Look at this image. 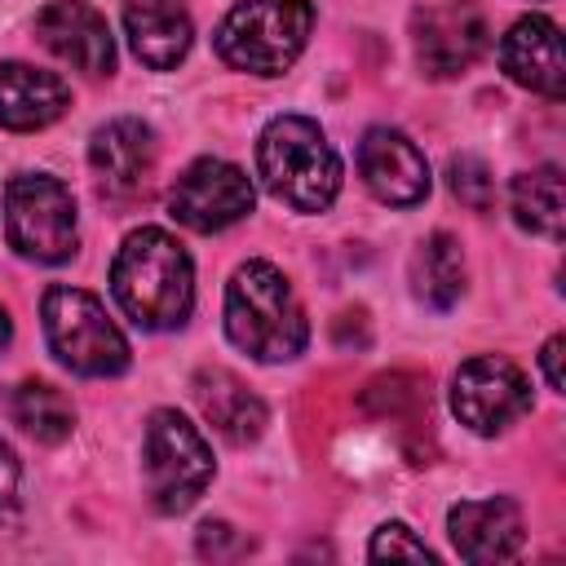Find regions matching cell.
<instances>
[{"instance_id":"1","label":"cell","mask_w":566,"mask_h":566,"mask_svg":"<svg viewBox=\"0 0 566 566\" xmlns=\"http://www.w3.org/2000/svg\"><path fill=\"white\" fill-rule=\"evenodd\" d=\"M111 292L119 310L146 332H172L190 318L195 305V265L190 252L159 226L133 230L111 265Z\"/></svg>"},{"instance_id":"2","label":"cell","mask_w":566,"mask_h":566,"mask_svg":"<svg viewBox=\"0 0 566 566\" xmlns=\"http://www.w3.org/2000/svg\"><path fill=\"white\" fill-rule=\"evenodd\" d=\"M226 336L256 363H287L305 349V310L270 261H243L226 283Z\"/></svg>"},{"instance_id":"3","label":"cell","mask_w":566,"mask_h":566,"mask_svg":"<svg viewBox=\"0 0 566 566\" xmlns=\"http://www.w3.org/2000/svg\"><path fill=\"white\" fill-rule=\"evenodd\" d=\"M256 172L265 190L296 212H323L340 195V177H345L327 133L305 115H274L261 128Z\"/></svg>"},{"instance_id":"4","label":"cell","mask_w":566,"mask_h":566,"mask_svg":"<svg viewBox=\"0 0 566 566\" xmlns=\"http://www.w3.org/2000/svg\"><path fill=\"white\" fill-rule=\"evenodd\" d=\"M314 27L310 0H239L217 27V57L248 75H283Z\"/></svg>"},{"instance_id":"5","label":"cell","mask_w":566,"mask_h":566,"mask_svg":"<svg viewBox=\"0 0 566 566\" xmlns=\"http://www.w3.org/2000/svg\"><path fill=\"white\" fill-rule=\"evenodd\" d=\"M40 318L44 340L62 367L80 376H119L128 367V340L93 292L53 283L40 301Z\"/></svg>"},{"instance_id":"6","label":"cell","mask_w":566,"mask_h":566,"mask_svg":"<svg viewBox=\"0 0 566 566\" xmlns=\"http://www.w3.org/2000/svg\"><path fill=\"white\" fill-rule=\"evenodd\" d=\"M142 469L150 504L159 513H186L212 482V447L181 411L159 407L146 420Z\"/></svg>"},{"instance_id":"7","label":"cell","mask_w":566,"mask_h":566,"mask_svg":"<svg viewBox=\"0 0 566 566\" xmlns=\"http://www.w3.org/2000/svg\"><path fill=\"white\" fill-rule=\"evenodd\" d=\"M4 234L27 261L57 265L75 256V199L49 172H18L4 186Z\"/></svg>"},{"instance_id":"8","label":"cell","mask_w":566,"mask_h":566,"mask_svg":"<svg viewBox=\"0 0 566 566\" xmlns=\"http://www.w3.org/2000/svg\"><path fill=\"white\" fill-rule=\"evenodd\" d=\"M411 44L424 75L451 80L486 53V13L473 0H424L411 9Z\"/></svg>"},{"instance_id":"9","label":"cell","mask_w":566,"mask_h":566,"mask_svg":"<svg viewBox=\"0 0 566 566\" xmlns=\"http://www.w3.org/2000/svg\"><path fill=\"white\" fill-rule=\"evenodd\" d=\"M451 407H455L460 424L491 438L531 411V385L517 363H509L500 354H478V358L460 363V371L451 380Z\"/></svg>"},{"instance_id":"10","label":"cell","mask_w":566,"mask_h":566,"mask_svg":"<svg viewBox=\"0 0 566 566\" xmlns=\"http://www.w3.org/2000/svg\"><path fill=\"white\" fill-rule=\"evenodd\" d=\"M168 212L195 234H217V230H226L252 212V181L230 159H212V155L195 159L172 181Z\"/></svg>"},{"instance_id":"11","label":"cell","mask_w":566,"mask_h":566,"mask_svg":"<svg viewBox=\"0 0 566 566\" xmlns=\"http://www.w3.org/2000/svg\"><path fill=\"white\" fill-rule=\"evenodd\" d=\"M358 172H363V186L380 203H394V208H411L429 195V164L420 146L402 128H389V124H376L363 133Z\"/></svg>"},{"instance_id":"12","label":"cell","mask_w":566,"mask_h":566,"mask_svg":"<svg viewBox=\"0 0 566 566\" xmlns=\"http://www.w3.org/2000/svg\"><path fill=\"white\" fill-rule=\"evenodd\" d=\"M35 35L53 57H62L66 66H75L84 75H111L115 71L111 27L84 0H49L35 13Z\"/></svg>"},{"instance_id":"13","label":"cell","mask_w":566,"mask_h":566,"mask_svg":"<svg viewBox=\"0 0 566 566\" xmlns=\"http://www.w3.org/2000/svg\"><path fill=\"white\" fill-rule=\"evenodd\" d=\"M447 531H451V544L464 562L473 566H486V562H509L522 553V539H526V522H522V509L504 495L495 500H460L451 504L447 513Z\"/></svg>"},{"instance_id":"14","label":"cell","mask_w":566,"mask_h":566,"mask_svg":"<svg viewBox=\"0 0 566 566\" xmlns=\"http://www.w3.org/2000/svg\"><path fill=\"white\" fill-rule=\"evenodd\" d=\"M88 164L102 181L106 195H133L150 181V168H155V133L150 124L133 119V115H119L111 124H102L88 142Z\"/></svg>"},{"instance_id":"15","label":"cell","mask_w":566,"mask_h":566,"mask_svg":"<svg viewBox=\"0 0 566 566\" xmlns=\"http://www.w3.org/2000/svg\"><path fill=\"white\" fill-rule=\"evenodd\" d=\"M500 62H504L509 80H517L531 93H544V97L566 93L562 35H557V22H548L539 13H526L509 27V35L500 40Z\"/></svg>"},{"instance_id":"16","label":"cell","mask_w":566,"mask_h":566,"mask_svg":"<svg viewBox=\"0 0 566 566\" xmlns=\"http://www.w3.org/2000/svg\"><path fill=\"white\" fill-rule=\"evenodd\" d=\"M124 31L133 53L150 71H172L195 40V22L186 0H128L124 4Z\"/></svg>"},{"instance_id":"17","label":"cell","mask_w":566,"mask_h":566,"mask_svg":"<svg viewBox=\"0 0 566 566\" xmlns=\"http://www.w3.org/2000/svg\"><path fill=\"white\" fill-rule=\"evenodd\" d=\"M71 106V88L62 75L27 66V62H4L0 66V124L13 133H35L62 119Z\"/></svg>"},{"instance_id":"18","label":"cell","mask_w":566,"mask_h":566,"mask_svg":"<svg viewBox=\"0 0 566 566\" xmlns=\"http://www.w3.org/2000/svg\"><path fill=\"white\" fill-rule=\"evenodd\" d=\"M195 402L203 420L234 447H248L265 433V402L226 367H203L195 376Z\"/></svg>"},{"instance_id":"19","label":"cell","mask_w":566,"mask_h":566,"mask_svg":"<svg viewBox=\"0 0 566 566\" xmlns=\"http://www.w3.org/2000/svg\"><path fill=\"white\" fill-rule=\"evenodd\" d=\"M4 411H9V420H13L22 433H31L35 442H62V438H71V429H75V407H71V398H66L57 385H49V380H18V385L4 394Z\"/></svg>"},{"instance_id":"20","label":"cell","mask_w":566,"mask_h":566,"mask_svg":"<svg viewBox=\"0 0 566 566\" xmlns=\"http://www.w3.org/2000/svg\"><path fill=\"white\" fill-rule=\"evenodd\" d=\"M513 199V217L522 230L544 234V239H562L566 226V190H562V168L557 164H539L531 172H517L509 186Z\"/></svg>"},{"instance_id":"21","label":"cell","mask_w":566,"mask_h":566,"mask_svg":"<svg viewBox=\"0 0 566 566\" xmlns=\"http://www.w3.org/2000/svg\"><path fill=\"white\" fill-rule=\"evenodd\" d=\"M411 292L429 310H451L460 301V292H464V252L447 230L429 234L416 248V256H411Z\"/></svg>"},{"instance_id":"22","label":"cell","mask_w":566,"mask_h":566,"mask_svg":"<svg viewBox=\"0 0 566 566\" xmlns=\"http://www.w3.org/2000/svg\"><path fill=\"white\" fill-rule=\"evenodd\" d=\"M363 407L371 416H416V411H429V389H424L420 376L389 371V376H376L363 389Z\"/></svg>"},{"instance_id":"23","label":"cell","mask_w":566,"mask_h":566,"mask_svg":"<svg viewBox=\"0 0 566 566\" xmlns=\"http://www.w3.org/2000/svg\"><path fill=\"white\" fill-rule=\"evenodd\" d=\"M447 186H451V195H455L464 208H473V212H486V208L495 203V177H491V168H486L478 155H451V164H447Z\"/></svg>"},{"instance_id":"24","label":"cell","mask_w":566,"mask_h":566,"mask_svg":"<svg viewBox=\"0 0 566 566\" xmlns=\"http://www.w3.org/2000/svg\"><path fill=\"white\" fill-rule=\"evenodd\" d=\"M367 557H371V562H385V557L433 562V548H429L424 539H416L411 526H402V522H385V526H376V535H371V544H367Z\"/></svg>"},{"instance_id":"25","label":"cell","mask_w":566,"mask_h":566,"mask_svg":"<svg viewBox=\"0 0 566 566\" xmlns=\"http://www.w3.org/2000/svg\"><path fill=\"white\" fill-rule=\"evenodd\" d=\"M199 553L212 557V562H230V557L252 553V539L239 535L230 522H203V526H199Z\"/></svg>"},{"instance_id":"26","label":"cell","mask_w":566,"mask_h":566,"mask_svg":"<svg viewBox=\"0 0 566 566\" xmlns=\"http://www.w3.org/2000/svg\"><path fill=\"white\" fill-rule=\"evenodd\" d=\"M13 495H18V460H13V451L0 442V522H4L9 509H13Z\"/></svg>"},{"instance_id":"27","label":"cell","mask_w":566,"mask_h":566,"mask_svg":"<svg viewBox=\"0 0 566 566\" xmlns=\"http://www.w3.org/2000/svg\"><path fill=\"white\" fill-rule=\"evenodd\" d=\"M562 336H548L544 340V349H539V367H544V380H548V389H566V376H562Z\"/></svg>"},{"instance_id":"28","label":"cell","mask_w":566,"mask_h":566,"mask_svg":"<svg viewBox=\"0 0 566 566\" xmlns=\"http://www.w3.org/2000/svg\"><path fill=\"white\" fill-rule=\"evenodd\" d=\"M9 340H13V318H9V310L0 305V354L9 349Z\"/></svg>"}]
</instances>
